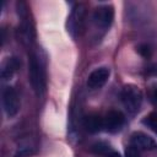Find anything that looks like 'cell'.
I'll return each mask as SVG.
<instances>
[{"mask_svg":"<svg viewBox=\"0 0 157 157\" xmlns=\"http://www.w3.org/2000/svg\"><path fill=\"white\" fill-rule=\"evenodd\" d=\"M28 80L37 97H42L47 88V61L40 50H33L29 54Z\"/></svg>","mask_w":157,"mask_h":157,"instance_id":"obj_1","label":"cell"},{"mask_svg":"<svg viewBox=\"0 0 157 157\" xmlns=\"http://www.w3.org/2000/svg\"><path fill=\"white\" fill-rule=\"evenodd\" d=\"M120 99L125 109L130 114H135L140 110L144 101L141 90L135 85H126L120 92Z\"/></svg>","mask_w":157,"mask_h":157,"instance_id":"obj_2","label":"cell"},{"mask_svg":"<svg viewBox=\"0 0 157 157\" xmlns=\"http://www.w3.org/2000/svg\"><path fill=\"white\" fill-rule=\"evenodd\" d=\"M114 20V9L110 5H102L97 7L92 15V22L97 29L107 31Z\"/></svg>","mask_w":157,"mask_h":157,"instance_id":"obj_3","label":"cell"},{"mask_svg":"<svg viewBox=\"0 0 157 157\" xmlns=\"http://www.w3.org/2000/svg\"><path fill=\"white\" fill-rule=\"evenodd\" d=\"M85 16H86V9L82 4L76 5L72 9L67 18V32L71 34L72 38H77V36H80V32L83 28Z\"/></svg>","mask_w":157,"mask_h":157,"instance_id":"obj_4","label":"cell"},{"mask_svg":"<svg viewBox=\"0 0 157 157\" xmlns=\"http://www.w3.org/2000/svg\"><path fill=\"white\" fill-rule=\"evenodd\" d=\"M2 107L7 118H13L20 110V98L16 90L11 86L5 87L2 91Z\"/></svg>","mask_w":157,"mask_h":157,"instance_id":"obj_5","label":"cell"},{"mask_svg":"<svg viewBox=\"0 0 157 157\" xmlns=\"http://www.w3.org/2000/svg\"><path fill=\"white\" fill-rule=\"evenodd\" d=\"M21 18V23L18 26V40H21V43L23 45H31L34 42V29H33V25L27 15L20 16Z\"/></svg>","mask_w":157,"mask_h":157,"instance_id":"obj_6","label":"cell"},{"mask_svg":"<svg viewBox=\"0 0 157 157\" xmlns=\"http://www.w3.org/2000/svg\"><path fill=\"white\" fill-rule=\"evenodd\" d=\"M124 123H125V117L120 110H109L103 118V128L110 132H115L120 130Z\"/></svg>","mask_w":157,"mask_h":157,"instance_id":"obj_7","label":"cell"},{"mask_svg":"<svg viewBox=\"0 0 157 157\" xmlns=\"http://www.w3.org/2000/svg\"><path fill=\"white\" fill-rule=\"evenodd\" d=\"M110 75V70L105 66L98 67L96 70H93L87 78V87L91 90H98L102 86H104V83L108 81Z\"/></svg>","mask_w":157,"mask_h":157,"instance_id":"obj_8","label":"cell"},{"mask_svg":"<svg viewBox=\"0 0 157 157\" xmlns=\"http://www.w3.org/2000/svg\"><path fill=\"white\" fill-rule=\"evenodd\" d=\"M130 144L134 145L135 147H137L140 151H151L157 147L156 141L151 136H148L144 132H134L131 135Z\"/></svg>","mask_w":157,"mask_h":157,"instance_id":"obj_9","label":"cell"},{"mask_svg":"<svg viewBox=\"0 0 157 157\" xmlns=\"http://www.w3.org/2000/svg\"><path fill=\"white\" fill-rule=\"evenodd\" d=\"M20 61L15 56H11V58H6L2 64H1V70H0V75H1V78L4 81H7L10 80L13 74L17 71V69L20 67Z\"/></svg>","mask_w":157,"mask_h":157,"instance_id":"obj_10","label":"cell"},{"mask_svg":"<svg viewBox=\"0 0 157 157\" xmlns=\"http://www.w3.org/2000/svg\"><path fill=\"white\" fill-rule=\"evenodd\" d=\"M85 128L88 132H98L103 128V118L96 113H92L85 118Z\"/></svg>","mask_w":157,"mask_h":157,"instance_id":"obj_11","label":"cell"},{"mask_svg":"<svg viewBox=\"0 0 157 157\" xmlns=\"http://www.w3.org/2000/svg\"><path fill=\"white\" fill-rule=\"evenodd\" d=\"M113 148L108 145V144H105V142H96L93 146H92V151L94 152V153H97V155H102V156H104L105 157V155L109 152V151H112Z\"/></svg>","mask_w":157,"mask_h":157,"instance_id":"obj_12","label":"cell"},{"mask_svg":"<svg viewBox=\"0 0 157 157\" xmlns=\"http://www.w3.org/2000/svg\"><path fill=\"white\" fill-rule=\"evenodd\" d=\"M142 123L145 125H147L151 130H153L155 132H157V112H152L150 113L144 120Z\"/></svg>","mask_w":157,"mask_h":157,"instance_id":"obj_13","label":"cell"},{"mask_svg":"<svg viewBox=\"0 0 157 157\" xmlns=\"http://www.w3.org/2000/svg\"><path fill=\"white\" fill-rule=\"evenodd\" d=\"M125 157H141V151L130 144L125 150Z\"/></svg>","mask_w":157,"mask_h":157,"instance_id":"obj_14","label":"cell"},{"mask_svg":"<svg viewBox=\"0 0 157 157\" xmlns=\"http://www.w3.org/2000/svg\"><path fill=\"white\" fill-rule=\"evenodd\" d=\"M137 52L144 56V58H150L151 56V49L147 44H140L137 47Z\"/></svg>","mask_w":157,"mask_h":157,"instance_id":"obj_15","label":"cell"},{"mask_svg":"<svg viewBox=\"0 0 157 157\" xmlns=\"http://www.w3.org/2000/svg\"><path fill=\"white\" fill-rule=\"evenodd\" d=\"M105 157H121L117 151H114V150H112V151H109L107 155H105Z\"/></svg>","mask_w":157,"mask_h":157,"instance_id":"obj_16","label":"cell"},{"mask_svg":"<svg viewBox=\"0 0 157 157\" xmlns=\"http://www.w3.org/2000/svg\"><path fill=\"white\" fill-rule=\"evenodd\" d=\"M152 99H153L155 104L157 105V88H155V91H153V93H152Z\"/></svg>","mask_w":157,"mask_h":157,"instance_id":"obj_17","label":"cell"}]
</instances>
